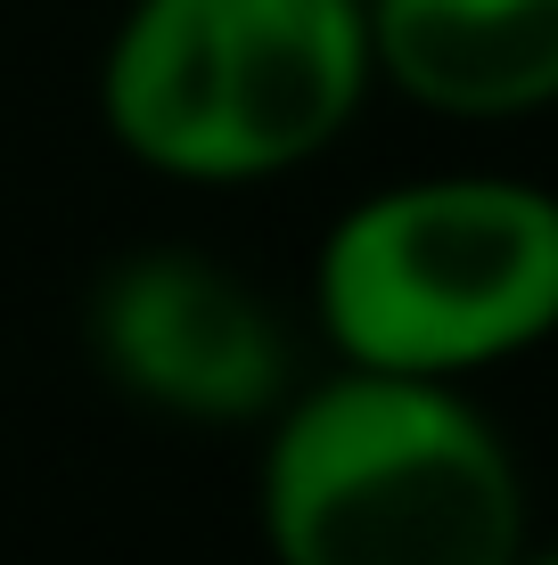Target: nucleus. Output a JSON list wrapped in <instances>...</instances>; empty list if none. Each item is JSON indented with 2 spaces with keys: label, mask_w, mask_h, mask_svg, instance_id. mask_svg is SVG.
Instances as JSON below:
<instances>
[{
  "label": "nucleus",
  "mask_w": 558,
  "mask_h": 565,
  "mask_svg": "<svg viewBox=\"0 0 558 565\" xmlns=\"http://www.w3.org/2000/svg\"><path fill=\"white\" fill-rule=\"evenodd\" d=\"M370 74V0H131L99 107L148 172L272 181L354 124Z\"/></svg>",
  "instance_id": "2"
},
{
  "label": "nucleus",
  "mask_w": 558,
  "mask_h": 565,
  "mask_svg": "<svg viewBox=\"0 0 558 565\" xmlns=\"http://www.w3.org/2000/svg\"><path fill=\"white\" fill-rule=\"evenodd\" d=\"M313 311L345 369H502L558 337V198L502 172L394 181L320 238Z\"/></svg>",
  "instance_id": "3"
},
{
  "label": "nucleus",
  "mask_w": 558,
  "mask_h": 565,
  "mask_svg": "<svg viewBox=\"0 0 558 565\" xmlns=\"http://www.w3.org/2000/svg\"><path fill=\"white\" fill-rule=\"evenodd\" d=\"M517 565H558V550H526V557H517Z\"/></svg>",
  "instance_id": "6"
},
{
  "label": "nucleus",
  "mask_w": 558,
  "mask_h": 565,
  "mask_svg": "<svg viewBox=\"0 0 558 565\" xmlns=\"http://www.w3.org/2000/svg\"><path fill=\"white\" fill-rule=\"evenodd\" d=\"M370 66L460 124L558 107V0H370Z\"/></svg>",
  "instance_id": "5"
},
{
  "label": "nucleus",
  "mask_w": 558,
  "mask_h": 565,
  "mask_svg": "<svg viewBox=\"0 0 558 565\" xmlns=\"http://www.w3.org/2000/svg\"><path fill=\"white\" fill-rule=\"evenodd\" d=\"M263 541L272 565H517L526 483L460 385L345 369L272 411Z\"/></svg>",
  "instance_id": "1"
},
{
  "label": "nucleus",
  "mask_w": 558,
  "mask_h": 565,
  "mask_svg": "<svg viewBox=\"0 0 558 565\" xmlns=\"http://www.w3.org/2000/svg\"><path fill=\"white\" fill-rule=\"evenodd\" d=\"M91 353L140 411L181 426H255L296 394L280 311L198 246L115 263L91 296Z\"/></svg>",
  "instance_id": "4"
}]
</instances>
